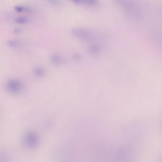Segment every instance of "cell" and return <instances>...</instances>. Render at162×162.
Here are the masks:
<instances>
[{
    "label": "cell",
    "mask_w": 162,
    "mask_h": 162,
    "mask_svg": "<svg viewBox=\"0 0 162 162\" xmlns=\"http://www.w3.org/2000/svg\"><path fill=\"white\" fill-rule=\"evenodd\" d=\"M127 16L134 19H140L143 10L136 0H113Z\"/></svg>",
    "instance_id": "cell-1"
},
{
    "label": "cell",
    "mask_w": 162,
    "mask_h": 162,
    "mask_svg": "<svg viewBox=\"0 0 162 162\" xmlns=\"http://www.w3.org/2000/svg\"><path fill=\"white\" fill-rule=\"evenodd\" d=\"M71 34L75 38L81 41H94L101 40L100 34L87 28H76L71 30Z\"/></svg>",
    "instance_id": "cell-2"
},
{
    "label": "cell",
    "mask_w": 162,
    "mask_h": 162,
    "mask_svg": "<svg viewBox=\"0 0 162 162\" xmlns=\"http://www.w3.org/2000/svg\"><path fill=\"white\" fill-rule=\"evenodd\" d=\"M73 3L89 6H97L99 4V0H69Z\"/></svg>",
    "instance_id": "cell-3"
},
{
    "label": "cell",
    "mask_w": 162,
    "mask_h": 162,
    "mask_svg": "<svg viewBox=\"0 0 162 162\" xmlns=\"http://www.w3.org/2000/svg\"><path fill=\"white\" fill-rule=\"evenodd\" d=\"M98 43L91 44L88 48L90 52L93 54L99 53L101 51L102 46Z\"/></svg>",
    "instance_id": "cell-4"
},
{
    "label": "cell",
    "mask_w": 162,
    "mask_h": 162,
    "mask_svg": "<svg viewBox=\"0 0 162 162\" xmlns=\"http://www.w3.org/2000/svg\"><path fill=\"white\" fill-rule=\"evenodd\" d=\"M7 44L9 47L12 48H17L22 45V42L20 41H18L16 40H10L7 42Z\"/></svg>",
    "instance_id": "cell-5"
},
{
    "label": "cell",
    "mask_w": 162,
    "mask_h": 162,
    "mask_svg": "<svg viewBox=\"0 0 162 162\" xmlns=\"http://www.w3.org/2000/svg\"><path fill=\"white\" fill-rule=\"evenodd\" d=\"M28 20L25 17H19L15 19V22L16 23L19 24H24L27 23Z\"/></svg>",
    "instance_id": "cell-6"
},
{
    "label": "cell",
    "mask_w": 162,
    "mask_h": 162,
    "mask_svg": "<svg viewBox=\"0 0 162 162\" xmlns=\"http://www.w3.org/2000/svg\"><path fill=\"white\" fill-rule=\"evenodd\" d=\"M15 10L18 13H22V12L28 11L29 10V9L24 6H17L15 7Z\"/></svg>",
    "instance_id": "cell-7"
},
{
    "label": "cell",
    "mask_w": 162,
    "mask_h": 162,
    "mask_svg": "<svg viewBox=\"0 0 162 162\" xmlns=\"http://www.w3.org/2000/svg\"><path fill=\"white\" fill-rule=\"evenodd\" d=\"M48 1L50 3H52L54 5H58L61 2V0H48Z\"/></svg>",
    "instance_id": "cell-8"
}]
</instances>
